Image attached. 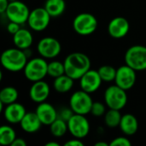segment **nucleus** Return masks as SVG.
Here are the masks:
<instances>
[{"mask_svg":"<svg viewBox=\"0 0 146 146\" xmlns=\"http://www.w3.org/2000/svg\"><path fill=\"white\" fill-rule=\"evenodd\" d=\"M65 74L72 79L80 80L91 69V60L88 56L81 52H73L66 56L64 62Z\"/></svg>","mask_w":146,"mask_h":146,"instance_id":"1","label":"nucleus"},{"mask_svg":"<svg viewBox=\"0 0 146 146\" xmlns=\"http://www.w3.org/2000/svg\"><path fill=\"white\" fill-rule=\"evenodd\" d=\"M28 56L23 50L19 48H9L1 55L2 66L9 72H19L23 70Z\"/></svg>","mask_w":146,"mask_h":146,"instance_id":"2","label":"nucleus"},{"mask_svg":"<svg viewBox=\"0 0 146 146\" xmlns=\"http://www.w3.org/2000/svg\"><path fill=\"white\" fill-rule=\"evenodd\" d=\"M23 72L26 79L32 82L42 80L48 75V62L42 56L32 58L27 61Z\"/></svg>","mask_w":146,"mask_h":146,"instance_id":"3","label":"nucleus"},{"mask_svg":"<svg viewBox=\"0 0 146 146\" xmlns=\"http://www.w3.org/2000/svg\"><path fill=\"white\" fill-rule=\"evenodd\" d=\"M104 103L109 109L121 110L127 104V94L126 90L113 85L109 86L104 92Z\"/></svg>","mask_w":146,"mask_h":146,"instance_id":"4","label":"nucleus"},{"mask_svg":"<svg viewBox=\"0 0 146 146\" xmlns=\"http://www.w3.org/2000/svg\"><path fill=\"white\" fill-rule=\"evenodd\" d=\"M125 62L136 71L146 69V46L136 44L129 47L125 53Z\"/></svg>","mask_w":146,"mask_h":146,"instance_id":"5","label":"nucleus"},{"mask_svg":"<svg viewBox=\"0 0 146 146\" xmlns=\"http://www.w3.org/2000/svg\"><path fill=\"white\" fill-rule=\"evenodd\" d=\"M98 24V20L93 15L90 13H80L74 17L73 28L78 34L87 36L97 30Z\"/></svg>","mask_w":146,"mask_h":146,"instance_id":"6","label":"nucleus"},{"mask_svg":"<svg viewBox=\"0 0 146 146\" xmlns=\"http://www.w3.org/2000/svg\"><path fill=\"white\" fill-rule=\"evenodd\" d=\"M93 101L90 93L80 90L74 92L69 99V107L74 112V114L87 115L91 113V109Z\"/></svg>","mask_w":146,"mask_h":146,"instance_id":"7","label":"nucleus"},{"mask_svg":"<svg viewBox=\"0 0 146 146\" xmlns=\"http://www.w3.org/2000/svg\"><path fill=\"white\" fill-rule=\"evenodd\" d=\"M30 12L29 8L26 3L21 1L14 0L9 2L5 11V15L9 21H14L22 25L27 22Z\"/></svg>","mask_w":146,"mask_h":146,"instance_id":"8","label":"nucleus"},{"mask_svg":"<svg viewBox=\"0 0 146 146\" xmlns=\"http://www.w3.org/2000/svg\"><path fill=\"white\" fill-rule=\"evenodd\" d=\"M68 132L76 139H82L90 133V122L84 115L74 114L68 121Z\"/></svg>","mask_w":146,"mask_h":146,"instance_id":"9","label":"nucleus"},{"mask_svg":"<svg viewBox=\"0 0 146 146\" xmlns=\"http://www.w3.org/2000/svg\"><path fill=\"white\" fill-rule=\"evenodd\" d=\"M51 16L44 9V7L35 8L30 12L27 24L34 32H42L45 30L50 21Z\"/></svg>","mask_w":146,"mask_h":146,"instance_id":"10","label":"nucleus"},{"mask_svg":"<svg viewBox=\"0 0 146 146\" xmlns=\"http://www.w3.org/2000/svg\"><path fill=\"white\" fill-rule=\"evenodd\" d=\"M37 50L40 56L45 59H53L61 53L62 45L56 38L53 37H44L38 41Z\"/></svg>","mask_w":146,"mask_h":146,"instance_id":"11","label":"nucleus"},{"mask_svg":"<svg viewBox=\"0 0 146 146\" xmlns=\"http://www.w3.org/2000/svg\"><path fill=\"white\" fill-rule=\"evenodd\" d=\"M136 70H134L130 66L125 64L119 67L116 69V76L115 79V83L122 89L127 91L133 87L137 80Z\"/></svg>","mask_w":146,"mask_h":146,"instance_id":"12","label":"nucleus"},{"mask_svg":"<svg viewBox=\"0 0 146 146\" xmlns=\"http://www.w3.org/2000/svg\"><path fill=\"white\" fill-rule=\"evenodd\" d=\"M130 30V24L128 21L122 16H116L113 18L108 25V33L116 39L122 38L127 35Z\"/></svg>","mask_w":146,"mask_h":146,"instance_id":"13","label":"nucleus"},{"mask_svg":"<svg viewBox=\"0 0 146 146\" xmlns=\"http://www.w3.org/2000/svg\"><path fill=\"white\" fill-rule=\"evenodd\" d=\"M102 81L98 70L90 69L80 79V86L81 90L91 94L99 89Z\"/></svg>","mask_w":146,"mask_h":146,"instance_id":"14","label":"nucleus"},{"mask_svg":"<svg viewBox=\"0 0 146 146\" xmlns=\"http://www.w3.org/2000/svg\"><path fill=\"white\" fill-rule=\"evenodd\" d=\"M50 93V88L47 82L42 80L35 81L29 90V97L34 103L40 104L45 102Z\"/></svg>","mask_w":146,"mask_h":146,"instance_id":"15","label":"nucleus"},{"mask_svg":"<svg viewBox=\"0 0 146 146\" xmlns=\"http://www.w3.org/2000/svg\"><path fill=\"white\" fill-rule=\"evenodd\" d=\"M27 111L25 107L19 103H13L5 105L4 110L3 112L4 119L10 124H18L21 121L25 116Z\"/></svg>","mask_w":146,"mask_h":146,"instance_id":"16","label":"nucleus"},{"mask_svg":"<svg viewBox=\"0 0 146 146\" xmlns=\"http://www.w3.org/2000/svg\"><path fill=\"white\" fill-rule=\"evenodd\" d=\"M35 113L41 121L42 124L45 126H50L58 118V112L56 111L55 107L46 102L38 104L36 108Z\"/></svg>","mask_w":146,"mask_h":146,"instance_id":"17","label":"nucleus"},{"mask_svg":"<svg viewBox=\"0 0 146 146\" xmlns=\"http://www.w3.org/2000/svg\"><path fill=\"white\" fill-rule=\"evenodd\" d=\"M21 129L27 133H37L43 125L35 112H27L20 122Z\"/></svg>","mask_w":146,"mask_h":146,"instance_id":"18","label":"nucleus"},{"mask_svg":"<svg viewBox=\"0 0 146 146\" xmlns=\"http://www.w3.org/2000/svg\"><path fill=\"white\" fill-rule=\"evenodd\" d=\"M119 127L125 135L133 136L139 130L138 119L132 114H125L121 117Z\"/></svg>","mask_w":146,"mask_h":146,"instance_id":"19","label":"nucleus"},{"mask_svg":"<svg viewBox=\"0 0 146 146\" xmlns=\"http://www.w3.org/2000/svg\"><path fill=\"white\" fill-rule=\"evenodd\" d=\"M13 42L15 47L24 50L31 47L33 42V37L29 30L21 28L15 34L13 35Z\"/></svg>","mask_w":146,"mask_h":146,"instance_id":"20","label":"nucleus"},{"mask_svg":"<svg viewBox=\"0 0 146 146\" xmlns=\"http://www.w3.org/2000/svg\"><path fill=\"white\" fill-rule=\"evenodd\" d=\"M74 81V79L64 74L57 78H55L53 81V87L58 93H67L73 88Z\"/></svg>","mask_w":146,"mask_h":146,"instance_id":"21","label":"nucleus"},{"mask_svg":"<svg viewBox=\"0 0 146 146\" xmlns=\"http://www.w3.org/2000/svg\"><path fill=\"white\" fill-rule=\"evenodd\" d=\"M44 7L51 17H59L65 11L66 3L64 0H46Z\"/></svg>","mask_w":146,"mask_h":146,"instance_id":"22","label":"nucleus"},{"mask_svg":"<svg viewBox=\"0 0 146 146\" xmlns=\"http://www.w3.org/2000/svg\"><path fill=\"white\" fill-rule=\"evenodd\" d=\"M15 139L16 133L12 127L3 125L0 127V144L2 145L11 146Z\"/></svg>","mask_w":146,"mask_h":146,"instance_id":"23","label":"nucleus"},{"mask_svg":"<svg viewBox=\"0 0 146 146\" xmlns=\"http://www.w3.org/2000/svg\"><path fill=\"white\" fill-rule=\"evenodd\" d=\"M18 97V91L14 86H5L0 92V102H2L4 105L16 102Z\"/></svg>","mask_w":146,"mask_h":146,"instance_id":"24","label":"nucleus"},{"mask_svg":"<svg viewBox=\"0 0 146 146\" xmlns=\"http://www.w3.org/2000/svg\"><path fill=\"white\" fill-rule=\"evenodd\" d=\"M121 117H122V115H121L120 110L110 109L104 114L105 125L110 128H115L120 126Z\"/></svg>","mask_w":146,"mask_h":146,"instance_id":"25","label":"nucleus"},{"mask_svg":"<svg viewBox=\"0 0 146 146\" xmlns=\"http://www.w3.org/2000/svg\"><path fill=\"white\" fill-rule=\"evenodd\" d=\"M50 131L51 134L56 138H61L66 134L68 131V122L61 118H57L50 125Z\"/></svg>","mask_w":146,"mask_h":146,"instance_id":"26","label":"nucleus"},{"mask_svg":"<svg viewBox=\"0 0 146 146\" xmlns=\"http://www.w3.org/2000/svg\"><path fill=\"white\" fill-rule=\"evenodd\" d=\"M101 79L103 81L105 82H111L115 81V76H116V69L110 66V65H104L101 66L98 70Z\"/></svg>","mask_w":146,"mask_h":146,"instance_id":"27","label":"nucleus"},{"mask_svg":"<svg viewBox=\"0 0 146 146\" xmlns=\"http://www.w3.org/2000/svg\"><path fill=\"white\" fill-rule=\"evenodd\" d=\"M65 74L64 63L59 61H52L48 63V75L52 78H57Z\"/></svg>","mask_w":146,"mask_h":146,"instance_id":"28","label":"nucleus"},{"mask_svg":"<svg viewBox=\"0 0 146 146\" xmlns=\"http://www.w3.org/2000/svg\"><path fill=\"white\" fill-rule=\"evenodd\" d=\"M106 113L105 106L103 103L101 102H93L92 109H91V114L93 116L96 117H100L104 115Z\"/></svg>","mask_w":146,"mask_h":146,"instance_id":"29","label":"nucleus"},{"mask_svg":"<svg viewBox=\"0 0 146 146\" xmlns=\"http://www.w3.org/2000/svg\"><path fill=\"white\" fill-rule=\"evenodd\" d=\"M74 115V112L72 110V109L69 108H62L59 112H58V118L62 119L65 121H68V120Z\"/></svg>","mask_w":146,"mask_h":146,"instance_id":"30","label":"nucleus"},{"mask_svg":"<svg viewBox=\"0 0 146 146\" xmlns=\"http://www.w3.org/2000/svg\"><path fill=\"white\" fill-rule=\"evenodd\" d=\"M110 146H131L132 143L131 141L126 138V137H117L115 139H114L110 144Z\"/></svg>","mask_w":146,"mask_h":146,"instance_id":"31","label":"nucleus"},{"mask_svg":"<svg viewBox=\"0 0 146 146\" xmlns=\"http://www.w3.org/2000/svg\"><path fill=\"white\" fill-rule=\"evenodd\" d=\"M21 28V25L14 21H9V23L7 25V31L12 35L15 34Z\"/></svg>","mask_w":146,"mask_h":146,"instance_id":"32","label":"nucleus"},{"mask_svg":"<svg viewBox=\"0 0 146 146\" xmlns=\"http://www.w3.org/2000/svg\"><path fill=\"white\" fill-rule=\"evenodd\" d=\"M65 146H83L84 145V143L80 139H76L74 138V139H71V140H68L67 141L65 144Z\"/></svg>","mask_w":146,"mask_h":146,"instance_id":"33","label":"nucleus"},{"mask_svg":"<svg viewBox=\"0 0 146 146\" xmlns=\"http://www.w3.org/2000/svg\"><path fill=\"white\" fill-rule=\"evenodd\" d=\"M9 0H0V13H5L8 6H9Z\"/></svg>","mask_w":146,"mask_h":146,"instance_id":"34","label":"nucleus"},{"mask_svg":"<svg viewBox=\"0 0 146 146\" xmlns=\"http://www.w3.org/2000/svg\"><path fill=\"white\" fill-rule=\"evenodd\" d=\"M27 145V142L21 139V138H16L15 140L13 142V144L11 145V146H26Z\"/></svg>","mask_w":146,"mask_h":146,"instance_id":"35","label":"nucleus"},{"mask_svg":"<svg viewBox=\"0 0 146 146\" xmlns=\"http://www.w3.org/2000/svg\"><path fill=\"white\" fill-rule=\"evenodd\" d=\"M59 145H59L58 143L55 142V141L48 142V143H46V144H45V146H59Z\"/></svg>","mask_w":146,"mask_h":146,"instance_id":"36","label":"nucleus"},{"mask_svg":"<svg viewBox=\"0 0 146 146\" xmlns=\"http://www.w3.org/2000/svg\"><path fill=\"white\" fill-rule=\"evenodd\" d=\"M110 145L109 144L105 143V142H103V141H100V142H98L95 144V146H108Z\"/></svg>","mask_w":146,"mask_h":146,"instance_id":"37","label":"nucleus"}]
</instances>
